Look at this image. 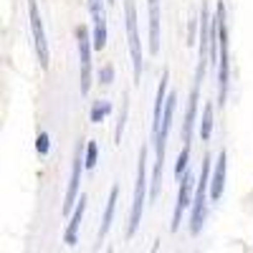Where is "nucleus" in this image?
<instances>
[{
	"mask_svg": "<svg viewBox=\"0 0 253 253\" xmlns=\"http://www.w3.org/2000/svg\"><path fill=\"white\" fill-rule=\"evenodd\" d=\"M210 177H213V157L205 155L203 157V170H200V180L195 187V200H193V215H190V233L198 236L203 230V220H205V208L210 200Z\"/></svg>",
	"mask_w": 253,
	"mask_h": 253,
	"instance_id": "nucleus-1",
	"label": "nucleus"
},
{
	"mask_svg": "<svg viewBox=\"0 0 253 253\" xmlns=\"http://www.w3.org/2000/svg\"><path fill=\"white\" fill-rule=\"evenodd\" d=\"M218 15V107H225L228 99V23H225V5L223 0L215 8Z\"/></svg>",
	"mask_w": 253,
	"mask_h": 253,
	"instance_id": "nucleus-2",
	"label": "nucleus"
},
{
	"mask_svg": "<svg viewBox=\"0 0 253 253\" xmlns=\"http://www.w3.org/2000/svg\"><path fill=\"white\" fill-rule=\"evenodd\" d=\"M147 200V144L139 150V162H137V182H134V198H132V213H129V225H126V238L137 233L142 223V210Z\"/></svg>",
	"mask_w": 253,
	"mask_h": 253,
	"instance_id": "nucleus-3",
	"label": "nucleus"
},
{
	"mask_svg": "<svg viewBox=\"0 0 253 253\" xmlns=\"http://www.w3.org/2000/svg\"><path fill=\"white\" fill-rule=\"evenodd\" d=\"M124 23H126V43H129V56H132L134 84H139V79H142V41H139V28H137L134 0H124Z\"/></svg>",
	"mask_w": 253,
	"mask_h": 253,
	"instance_id": "nucleus-4",
	"label": "nucleus"
},
{
	"mask_svg": "<svg viewBox=\"0 0 253 253\" xmlns=\"http://www.w3.org/2000/svg\"><path fill=\"white\" fill-rule=\"evenodd\" d=\"M76 43H79V89L86 96L91 91V53H94V38L86 26L76 28Z\"/></svg>",
	"mask_w": 253,
	"mask_h": 253,
	"instance_id": "nucleus-5",
	"label": "nucleus"
},
{
	"mask_svg": "<svg viewBox=\"0 0 253 253\" xmlns=\"http://www.w3.org/2000/svg\"><path fill=\"white\" fill-rule=\"evenodd\" d=\"M28 20H31V33H33V43H36V53H38V63L41 69H48L51 63V53H48V41H46V28H43V18H41L38 3L28 0Z\"/></svg>",
	"mask_w": 253,
	"mask_h": 253,
	"instance_id": "nucleus-6",
	"label": "nucleus"
},
{
	"mask_svg": "<svg viewBox=\"0 0 253 253\" xmlns=\"http://www.w3.org/2000/svg\"><path fill=\"white\" fill-rule=\"evenodd\" d=\"M81 167L84 165V152H81V144L76 147L74 152V165H71V180H69V187H66V195H63V215H71L76 205H79V185H81Z\"/></svg>",
	"mask_w": 253,
	"mask_h": 253,
	"instance_id": "nucleus-7",
	"label": "nucleus"
},
{
	"mask_svg": "<svg viewBox=\"0 0 253 253\" xmlns=\"http://www.w3.org/2000/svg\"><path fill=\"white\" fill-rule=\"evenodd\" d=\"M89 13H91L94 51H101L107 46V0H89Z\"/></svg>",
	"mask_w": 253,
	"mask_h": 253,
	"instance_id": "nucleus-8",
	"label": "nucleus"
},
{
	"mask_svg": "<svg viewBox=\"0 0 253 253\" xmlns=\"http://www.w3.org/2000/svg\"><path fill=\"white\" fill-rule=\"evenodd\" d=\"M195 182H193V172H185V177L180 180V187H177V203H175V213H172V223H170V228H172V233L175 230H180V223H182V213L187 208H193V193H195Z\"/></svg>",
	"mask_w": 253,
	"mask_h": 253,
	"instance_id": "nucleus-9",
	"label": "nucleus"
},
{
	"mask_svg": "<svg viewBox=\"0 0 253 253\" xmlns=\"http://www.w3.org/2000/svg\"><path fill=\"white\" fill-rule=\"evenodd\" d=\"M198 101H200V79L193 81V89L187 96V109H185V122H182V144H193V126H195V117H198Z\"/></svg>",
	"mask_w": 253,
	"mask_h": 253,
	"instance_id": "nucleus-10",
	"label": "nucleus"
},
{
	"mask_svg": "<svg viewBox=\"0 0 253 253\" xmlns=\"http://www.w3.org/2000/svg\"><path fill=\"white\" fill-rule=\"evenodd\" d=\"M167 86H170V71H162V79H160V86H157V96H155V109H152V139L160 134L162 129V114H165V104H167V96H170V91H167Z\"/></svg>",
	"mask_w": 253,
	"mask_h": 253,
	"instance_id": "nucleus-11",
	"label": "nucleus"
},
{
	"mask_svg": "<svg viewBox=\"0 0 253 253\" xmlns=\"http://www.w3.org/2000/svg\"><path fill=\"white\" fill-rule=\"evenodd\" d=\"M225 170H228V155H225V150H220L215 162H213V177H210V200H213V203H218L223 198Z\"/></svg>",
	"mask_w": 253,
	"mask_h": 253,
	"instance_id": "nucleus-12",
	"label": "nucleus"
},
{
	"mask_svg": "<svg viewBox=\"0 0 253 253\" xmlns=\"http://www.w3.org/2000/svg\"><path fill=\"white\" fill-rule=\"evenodd\" d=\"M150 5V28H147V41H150V56L160 53V0H147Z\"/></svg>",
	"mask_w": 253,
	"mask_h": 253,
	"instance_id": "nucleus-13",
	"label": "nucleus"
},
{
	"mask_svg": "<svg viewBox=\"0 0 253 253\" xmlns=\"http://www.w3.org/2000/svg\"><path fill=\"white\" fill-rule=\"evenodd\" d=\"M117 200H119V185H112L109 198H107V208H104V215H101L99 233H96V241H99V243H101L104 238H107L109 228H112V220H114V213H117Z\"/></svg>",
	"mask_w": 253,
	"mask_h": 253,
	"instance_id": "nucleus-14",
	"label": "nucleus"
},
{
	"mask_svg": "<svg viewBox=\"0 0 253 253\" xmlns=\"http://www.w3.org/2000/svg\"><path fill=\"white\" fill-rule=\"evenodd\" d=\"M84 213H86V195L81 193V198H79V205H76V210H74V213H71V218H69V225H66V230H63V243H66V246H74V243H76V236H79V228H81Z\"/></svg>",
	"mask_w": 253,
	"mask_h": 253,
	"instance_id": "nucleus-15",
	"label": "nucleus"
},
{
	"mask_svg": "<svg viewBox=\"0 0 253 253\" xmlns=\"http://www.w3.org/2000/svg\"><path fill=\"white\" fill-rule=\"evenodd\" d=\"M210 134H213V104H205L203 117H200V137H203V142H208Z\"/></svg>",
	"mask_w": 253,
	"mask_h": 253,
	"instance_id": "nucleus-16",
	"label": "nucleus"
},
{
	"mask_svg": "<svg viewBox=\"0 0 253 253\" xmlns=\"http://www.w3.org/2000/svg\"><path fill=\"white\" fill-rule=\"evenodd\" d=\"M112 112V101H107V99H99V101H94L91 104V124H101L104 119H107V114Z\"/></svg>",
	"mask_w": 253,
	"mask_h": 253,
	"instance_id": "nucleus-17",
	"label": "nucleus"
},
{
	"mask_svg": "<svg viewBox=\"0 0 253 253\" xmlns=\"http://www.w3.org/2000/svg\"><path fill=\"white\" fill-rule=\"evenodd\" d=\"M190 147L187 144H182V150H180V155H177V162H175V177H177V182L185 177V172L190 170Z\"/></svg>",
	"mask_w": 253,
	"mask_h": 253,
	"instance_id": "nucleus-18",
	"label": "nucleus"
},
{
	"mask_svg": "<svg viewBox=\"0 0 253 253\" xmlns=\"http://www.w3.org/2000/svg\"><path fill=\"white\" fill-rule=\"evenodd\" d=\"M96 162H99V144L94 139H89L86 142V150H84V165H86L84 170H94Z\"/></svg>",
	"mask_w": 253,
	"mask_h": 253,
	"instance_id": "nucleus-19",
	"label": "nucleus"
},
{
	"mask_svg": "<svg viewBox=\"0 0 253 253\" xmlns=\"http://www.w3.org/2000/svg\"><path fill=\"white\" fill-rule=\"evenodd\" d=\"M122 112H119V119H117V129H114V142L122 144V132H124V124H126V109H129V99H122Z\"/></svg>",
	"mask_w": 253,
	"mask_h": 253,
	"instance_id": "nucleus-20",
	"label": "nucleus"
},
{
	"mask_svg": "<svg viewBox=\"0 0 253 253\" xmlns=\"http://www.w3.org/2000/svg\"><path fill=\"white\" fill-rule=\"evenodd\" d=\"M36 152L41 157H48V152H51V137H48V132H38V137H36Z\"/></svg>",
	"mask_w": 253,
	"mask_h": 253,
	"instance_id": "nucleus-21",
	"label": "nucleus"
},
{
	"mask_svg": "<svg viewBox=\"0 0 253 253\" xmlns=\"http://www.w3.org/2000/svg\"><path fill=\"white\" fill-rule=\"evenodd\" d=\"M112 81H114V63H104L99 69V84L101 86H112Z\"/></svg>",
	"mask_w": 253,
	"mask_h": 253,
	"instance_id": "nucleus-22",
	"label": "nucleus"
},
{
	"mask_svg": "<svg viewBox=\"0 0 253 253\" xmlns=\"http://www.w3.org/2000/svg\"><path fill=\"white\" fill-rule=\"evenodd\" d=\"M195 26H200V18H190V31H187V46L195 43Z\"/></svg>",
	"mask_w": 253,
	"mask_h": 253,
	"instance_id": "nucleus-23",
	"label": "nucleus"
},
{
	"mask_svg": "<svg viewBox=\"0 0 253 253\" xmlns=\"http://www.w3.org/2000/svg\"><path fill=\"white\" fill-rule=\"evenodd\" d=\"M150 253H160V241H155V243H152V248H150Z\"/></svg>",
	"mask_w": 253,
	"mask_h": 253,
	"instance_id": "nucleus-24",
	"label": "nucleus"
},
{
	"mask_svg": "<svg viewBox=\"0 0 253 253\" xmlns=\"http://www.w3.org/2000/svg\"><path fill=\"white\" fill-rule=\"evenodd\" d=\"M117 3V0H107V5H114Z\"/></svg>",
	"mask_w": 253,
	"mask_h": 253,
	"instance_id": "nucleus-25",
	"label": "nucleus"
},
{
	"mask_svg": "<svg viewBox=\"0 0 253 253\" xmlns=\"http://www.w3.org/2000/svg\"><path fill=\"white\" fill-rule=\"evenodd\" d=\"M107 253H112V251H107Z\"/></svg>",
	"mask_w": 253,
	"mask_h": 253,
	"instance_id": "nucleus-26",
	"label": "nucleus"
}]
</instances>
